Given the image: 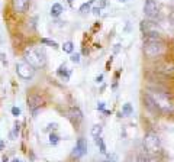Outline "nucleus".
Wrapping results in <instances>:
<instances>
[{
	"instance_id": "nucleus-31",
	"label": "nucleus",
	"mask_w": 174,
	"mask_h": 162,
	"mask_svg": "<svg viewBox=\"0 0 174 162\" xmlns=\"http://www.w3.org/2000/svg\"><path fill=\"white\" fill-rule=\"evenodd\" d=\"M106 6V0H102V2H100V5H99V8L102 9V8H105Z\"/></svg>"
},
{
	"instance_id": "nucleus-24",
	"label": "nucleus",
	"mask_w": 174,
	"mask_h": 162,
	"mask_svg": "<svg viewBox=\"0 0 174 162\" xmlns=\"http://www.w3.org/2000/svg\"><path fill=\"white\" fill-rule=\"evenodd\" d=\"M71 61H73L74 64H78V62H80V54H78V52L71 54Z\"/></svg>"
},
{
	"instance_id": "nucleus-3",
	"label": "nucleus",
	"mask_w": 174,
	"mask_h": 162,
	"mask_svg": "<svg viewBox=\"0 0 174 162\" xmlns=\"http://www.w3.org/2000/svg\"><path fill=\"white\" fill-rule=\"evenodd\" d=\"M23 57H25V61L29 62L34 68H42L47 64V54L42 46H32L25 49Z\"/></svg>"
},
{
	"instance_id": "nucleus-36",
	"label": "nucleus",
	"mask_w": 174,
	"mask_h": 162,
	"mask_svg": "<svg viewBox=\"0 0 174 162\" xmlns=\"http://www.w3.org/2000/svg\"><path fill=\"white\" fill-rule=\"evenodd\" d=\"M118 2H121V3H126V2H129V0H118Z\"/></svg>"
},
{
	"instance_id": "nucleus-15",
	"label": "nucleus",
	"mask_w": 174,
	"mask_h": 162,
	"mask_svg": "<svg viewBox=\"0 0 174 162\" xmlns=\"http://www.w3.org/2000/svg\"><path fill=\"white\" fill-rule=\"evenodd\" d=\"M61 13H62V6L60 3H54L52 8H51V16L52 18H58Z\"/></svg>"
},
{
	"instance_id": "nucleus-18",
	"label": "nucleus",
	"mask_w": 174,
	"mask_h": 162,
	"mask_svg": "<svg viewBox=\"0 0 174 162\" xmlns=\"http://www.w3.org/2000/svg\"><path fill=\"white\" fill-rule=\"evenodd\" d=\"M62 51L67 52V54H73V51H74V44H73L71 41L64 42V45H62Z\"/></svg>"
},
{
	"instance_id": "nucleus-28",
	"label": "nucleus",
	"mask_w": 174,
	"mask_h": 162,
	"mask_svg": "<svg viewBox=\"0 0 174 162\" xmlns=\"http://www.w3.org/2000/svg\"><path fill=\"white\" fill-rule=\"evenodd\" d=\"M57 127H58V124H57V123H49L47 129H48V130H55Z\"/></svg>"
},
{
	"instance_id": "nucleus-14",
	"label": "nucleus",
	"mask_w": 174,
	"mask_h": 162,
	"mask_svg": "<svg viewBox=\"0 0 174 162\" xmlns=\"http://www.w3.org/2000/svg\"><path fill=\"white\" fill-rule=\"evenodd\" d=\"M57 74H58V77H61L64 81H68V80H70V70H67V67H65L64 64L58 68Z\"/></svg>"
},
{
	"instance_id": "nucleus-17",
	"label": "nucleus",
	"mask_w": 174,
	"mask_h": 162,
	"mask_svg": "<svg viewBox=\"0 0 174 162\" xmlns=\"http://www.w3.org/2000/svg\"><path fill=\"white\" fill-rule=\"evenodd\" d=\"M134 113V109H132V106H131V103H125L123 104V107H122V116H131Z\"/></svg>"
},
{
	"instance_id": "nucleus-32",
	"label": "nucleus",
	"mask_w": 174,
	"mask_h": 162,
	"mask_svg": "<svg viewBox=\"0 0 174 162\" xmlns=\"http://www.w3.org/2000/svg\"><path fill=\"white\" fill-rule=\"evenodd\" d=\"M3 148H5V142H3L2 139H0V150H2Z\"/></svg>"
},
{
	"instance_id": "nucleus-10",
	"label": "nucleus",
	"mask_w": 174,
	"mask_h": 162,
	"mask_svg": "<svg viewBox=\"0 0 174 162\" xmlns=\"http://www.w3.org/2000/svg\"><path fill=\"white\" fill-rule=\"evenodd\" d=\"M67 116H68V119H70L74 124H78V123L83 120V113H81V110H80L78 107H71V109L68 110Z\"/></svg>"
},
{
	"instance_id": "nucleus-20",
	"label": "nucleus",
	"mask_w": 174,
	"mask_h": 162,
	"mask_svg": "<svg viewBox=\"0 0 174 162\" xmlns=\"http://www.w3.org/2000/svg\"><path fill=\"white\" fill-rule=\"evenodd\" d=\"M92 3L90 2H87V3H83L81 6H80V12L83 13V15H86V13H89V12H92Z\"/></svg>"
},
{
	"instance_id": "nucleus-26",
	"label": "nucleus",
	"mask_w": 174,
	"mask_h": 162,
	"mask_svg": "<svg viewBox=\"0 0 174 162\" xmlns=\"http://www.w3.org/2000/svg\"><path fill=\"white\" fill-rule=\"evenodd\" d=\"M12 114L18 117V116L21 114V109H19V107H12Z\"/></svg>"
},
{
	"instance_id": "nucleus-11",
	"label": "nucleus",
	"mask_w": 174,
	"mask_h": 162,
	"mask_svg": "<svg viewBox=\"0 0 174 162\" xmlns=\"http://www.w3.org/2000/svg\"><path fill=\"white\" fill-rule=\"evenodd\" d=\"M13 10L18 13H25L29 9V0H12Z\"/></svg>"
},
{
	"instance_id": "nucleus-4",
	"label": "nucleus",
	"mask_w": 174,
	"mask_h": 162,
	"mask_svg": "<svg viewBox=\"0 0 174 162\" xmlns=\"http://www.w3.org/2000/svg\"><path fill=\"white\" fill-rule=\"evenodd\" d=\"M142 146H144V152L151 153V155H158L162 150V142L155 132L145 133L144 140H142Z\"/></svg>"
},
{
	"instance_id": "nucleus-8",
	"label": "nucleus",
	"mask_w": 174,
	"mask_h": 162,
	"mask_svg": "<svg viewBox=\"0 0 174 162\" xmlns=\"http://www.w3.org/2000/svg\"><path fill=\"white\" fill-rule=\"evenodd\" d=\"M87 152H89V145H87L84 137H80L75 142V146H74V149L71 152V156L73 158H81V156L87 155Z\"/></svg>"
},
{
	"instance_id": "nucleus-7",
	"label": "nucleus",
	"mask_w": 174,
	"mask_h": 162,
	"mask_svg": "<svg viewBox=\"0 0 174 162\" xmlns=\"http://www.w3.org/2000/svg\"><path fill=\"white\" fill-rule=\"evenodd\" d=\"M144 15L147 16V19H157L160 16V6L155 0H147L144 5Z\"/></svg>"
},
{
	"instance_id": "nucleus-9",
	"label": "nucleus",
	"mask_w": 174,
	"mask_h": 162,
	"mask_svg": "<svg viewBox=\"0 0 174 162\" xmlns=\"http://www.w3.org/2000/svg\"><path fill=\"white\" fill-rule=\"evenodd\" d=\"M142 100H144V106H145V109H147L149 113H152V114H160V111H158V109H157V104H155L154 98L151 97V94H149L148 91L144 93Z\"/></svg>"
},
{
	"instance_id": "nucleus-33",
	"label": "nucleus",
	"mask_w": 174,
	"mask_h": 162,
	"mask_svg": "<svg viewBox=\"0 0 174 162\" xmlns=\"http://www.w3.org/2000/svg\"><path fill=\"white\" fill-rule=\"evenodd\" d=\"M119 46H121L119 44H116V45H115V52H118V51H119Z\"/></svg>"
},
{
	"instance_id": "nucleus-23",
	"label": "nucleus",
	"mask_w": 174,
	"mask_h": 162,
	"mask_svg": "<svg viewBox=\"0 0 174 162\" xmlns=\"http://www.w3.org/2000/svg\"><path fill=\"white\" fill-rule=\"evenodd\" d=\"M58 142H60V136H58V135H55V133H51V135H49V143L55 146Z\"/></svg>"
},
{
	"instance_id": "nucleus-30",
	"label": "nucleus",
	"mask_w": 174,
	"mask_h": 162,
	"mask_svg": "<svg viewBox=\"0 0 174 162\" xmlns=\"http://www.w3.org/2000/svg\"><path fill=\"white\" fill-rule=\"evenodd\" d=\"M96 83H97V84H100V83H103V75H99V77L96 78Z\"/></svg>"
},
{
	"instance_id": "nucleus-22",
	"label": "nucleus",
	"mask_w": 174,
	"mask_h": 162,
	"mask_svg": "<svg viewBox=\"0 0 174 162\" xmlns=\"http://www.w3.org/2000/svg\"><path fill=\"white\" fill-rule=\"evenodd\" d=\"M19 132H21V123H19V122H15V124H13V132H12V137H16V136L19 135Z\"/></svg>"
},
{
	"instance_id": "nucleus-34",
	"label": "nucleus",
	"mask_w": 174,
	"mask_h": 162,
	"mask_svg": "<svg viewBox=\"0 0 174 162\" xmlns=\"http://www.w3.org/2000/svg\"><path fill=\"white\" fill-rule=\"evenodd\" d=\"M12 162H22V161H21V159H18V158H13V159H12Z\"/></svg>"
},
{
	"instance_id": "nucleus-16",
	"label": "nucleus",
	"mask_w": 174,
	"mask_h": 162,
	"mask_svg": "<svg viewBox=\"0 0 174 162\" xmlns=\"http://www.w3.org/2000/svg\"><path fill=\"white\" fill-rule=\"evenodd\" d=\"M95 142H96V145L99 146V149H100V153H103V155H106V153H108V149H106V145H105V142H103V139H102V136H99V137H96V139H95Z\"/></svg>"
},
{
	"instance_id": "nucleus-6",
	"label": "nucleus",
	"mask_w": 174,
	"mask_h": 162,
	"mask_svg": "<svg viewBox=\"0 0 174 162\" xmlns=\"http://www.w3.org/2000/svg\"><path fill=\"white\" fill-rule=\"evenodd\" d=\"M16 72L22 80H31L35 75V68L29 62L21 61V62H16Z\"/></svg>"
},
{
	"instance_id": "nucleus-19",
	"label": "nucleus",
	"mask_w": 174,
	"mask_h": 162,
	"mask_svg": "<svg viewBox=\"0 0 174 162\" xmlns=\"http://www.w3.org/2000/svg\"><path fill=\"white\" fill-rule=\"evenodd\" d=\"M102 130H103V127L100 126V124H95L93 127H92V136L96 139V137H99L100 135H102Z\"/></svg>"
},
{
	"instance_id": "nucleus-2",
	"label": "nucleus",
	"mask_w": 174,
	"mask_h": 162,
	"mask_svg": "<svg viewBox=\"0 0 174 162\" xmlns=\"http://www.w3.org/2000/svg\"><path fill=\"white\" fill-rule=\"evenodd\" d=\"M148 93L154 98L161 116H173L174 114V97L171 93H168L167 90H157V88H149Z\"/></svg>"
},
{
	"instance_id": "nucleus-37",
	"label": "nucleus",
	"mask_w": 174,
	"mask_h": 162,
	"mask_svg": "<svg viewBox=\"0 0 174 162\" xmlns=\"http://www.w3.org/2000/svg\"><path fill=\"white\" fill-rule=\"evenodd\" d=\"M171 49H173V52H174V42H173V45H171Z\"/></svg>"
},
{
	"instance_id": "nucleus-35",
	"label": "nucleus",
	"mask_w": 174,
	"mask_h": 162,
	"mask_svg": "<svg viewBox=\"0 0 174 162\" xmlns=\"http://www.w3.org/2000/svg\"><path fill=\"white\" fill-rule=\"evenodd\" d=\"M3 162H9V158H8V156H3Z\"/></svg>"
},
{
	"instance_id": "nucleus-38",
	"label": "nucleus",
	"mask_w": 174,
	"mask_h": 162,
	"mask_svg": "<svg viewBox=\"0 0 174 162\" xmlns=\"http://www.w3.org/2000/svg\"><path fill=\"white\" fill-rule=\"evenodd\" d=\"M102 162H113V161H102Z\"/></svg>"
},
{
	"instance_id": "nucleus-21",
	"label": "nucleus",
	"mask_w": 174,
	"mask_h": 162,
	"mask_svg": "<svg viewBox=\"0 0 174 162\" xmlns=\"http://www.w3.org/2000/svg\"><path fill=\"white\" fill-rule=\"evenodd\" d=\"M41 44H44V45H49V46H52V48H58V44L55 42V41H51V39H47V38H42L41 39Z\"/></svg>"
},
{
	"instance_id": "nucleus-29",
	"label": "nucleus",
	"mask_w": 174,
	"mask_h": 162,
	"mask_svg": "<svg viewBox=\"0 0 174 162\" xmlns=\"http://www.w3.org/2000/svg\"><path fill=\"white\" fill-rule=\"evenodd\" d=\"M97 110H100V111H105V103H103V101H100V103L97 104Z\"/></svg>"
},
{
	"instance_id": "nucleus-27",
	"label": "nucleus",
	"mask_w": 174,
	"mask_h": 162,
	"mask_svg": "<svg viewBox=\"0 0 174 162\" xmlns=\"http://www.w3.org/2000/svg\"><path fill=\"white\" fill-rule=\"evenodd\" d=\"M100 10H102L100 8H93V9H92V12H93L95 16H99V15H100Z\"/></svg>"
},
{
	"instance_id": "nucleus-39",
	"label": "nucleus",
	"mask_w": 174,
	"mask_h": 162,
	"mask_svg": "<svg viewBox=\"0 0 174 162\" xmlns=\"http://www.w3.org/2000/svg\"><path fill=\"white\" fill-rule=\"evenodd\" d=\"M68 3H70V5H71V3H73V0H68Z\"/></svg>"
},
{
	"instance_id": "nucleus-12",
	"label": "nucleus",
	"mask_w": 174,
	"mask_h": 162,
	"mask_svg": "<svg viewBox=\"0 0 174 162\" xmlns=\"http://www.w3.org/2000/svg\"><path fill=\"white\" fill-rule=\"evenodd\" d=\"M28 103H29V109L32 110L34 114H36V109H41V106H42V100H41V97L36 96V94H32V96L28 98Z\"/></svg>"
},
{
	"instance_id": "nucleus-1",
	"label": "nucleus",
	"mask_w": 174,
	"mask_h": 162,
	"mask_svg": "<svg viewBox=\"0 0 174 162\" xmlns=\"http://www.w3.org/2000/svg\"><path fill=\"white\" fill-rule=\"evenodd\" d=\"M168 52V44L161 36V33H147L144 35V55L148 59L164 58Z\"/></svg>"
},
{
	"instance_id": "nucleus-13",
	"label": "nucleus",
	"mask_w": 174,
	"mask_h": 162,
	"mask_svg": "<svg viewBox=\"0 0 174 162\" xmlns=\"http://www.w3.org/2000/svg\"><path fill=\"white\" fill-rule=\"evenodd\" d=\"M138 162H161V156L158 155H151V153H141L138 156Z\"/></svg>"
},
{
	"instance_id": "nucleus-25",
	"label": "nucleus",
	"mask_w": 174,
	"mask_h": 162,
	"mask_svg": "<svg viewBox=\"0 0 174 162\" xmlns=\"http://www.w3.org/2000/svg\"><path fill=\"white\" fill-rule=\"evenodd\" d=\"M168 21H170V26L174 29V12H171V13H170V16H168Z\"/></svg>"
},
{
	"instance_id": "nucleus-5",
	"label": "nucleus",
	"mask_w": 174,
	"mask_h": 162,
	"mask_svg": "<svg viewBox=\"0 0 174 162\" xmlns=\"http://www.w3.org/2000/svg\"><path fill=\"white\" fill-rule=\"evenodd\" d=\"M154 72L165 80L174 78V59H158L154 67Z\"/></svg>"
}]
</instances>
